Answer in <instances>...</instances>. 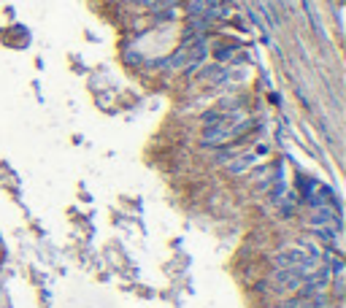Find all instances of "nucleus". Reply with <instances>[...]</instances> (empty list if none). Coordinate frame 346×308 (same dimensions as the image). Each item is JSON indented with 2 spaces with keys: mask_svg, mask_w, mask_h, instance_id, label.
I'll return each mask as SVG.
<instances>
[{
  "mask_svg": "<svg viewBox=\"0 0 346 308\" xmlns=\"http://www.w3.org/2000/svg\"><path fill=\"white\" fill-rule=\"evenodd\" d=\"M233 133H235L233 124H208L200 143H203V146H222V143H227L233 138Z\"/></svg>",
  "mask_w": 346,
  "mask_h": 308,
  "instance_id": "nucleus-1",
  "label": "nucleus"
},
{
  "mask_svg": "<svg viewBox=\"0 0 346 308\" xmlns=\"http://www.w3.org/2000/svg\"><path fill=\"white\" fill-rule=\"evenodd\" d=\"M263 151H265V146H257L254 151H246V154H241V157L230 160V162H227V173H233V176H241V173H246V170L260 160V154H263Z\"/></svg>",
  "mask_w": 346,
  "mask_h": 308,
  "instance_id": "nucleus-2",
  "label": "nucleus"
},
{
  "mask_svg": "<svg viewBox=\"0 0 346 308\" xmlns=\"http://www.w3.org/2000/svg\"><path fill=\"white\" fill-rule=\"evenodd\" d=\"M303 6H306V14H309V19H311V25H314V30H316V33H319V35H322V27H319V16H316V11H314V8H311V3H309V0H303Z\"/></svg>",
  "mask_w": 346,
  "mask_h": 308,
  "instance_id": "nucleus-3",
  "label": "nucleus"
},
{
  "mask_svg": "<svg viewBox=\"0 0 346 308\" xmlns=\"http://www.w3.org/2000/svg\"><path fill=\"white\" fill-rule=\"evenodd\" d=\"M214 54H217V60H219V62H227L230 57L235 54V46H219V49H217Z\"/></svg>",
  "mask_w": 346,
  "mask_h": 308,
  "instance_id": "nucleus-4",
  "label": "nucleus"
},
{
  "mask_svg": "<svg viewBox=\"0 0 346 308\" xmlns=\"http://www.w3.org/2000/svg\"><path fill=\"white\" fill-rule=\"evenodd\" d=\"M233 157H235V154L230 151V149H219V151L214 154V162H219V165H227V162L233 160Z\"/></svg>",
  "mask_w": 346,
  "mask_h": 308,
  "instance_id": "nucleus-5",
  "label": "nucleus"
},
{
  "mask_svg": "<svg viewBox=\"0 0 346 308\" xmlns=\"http://www.w3.org/2000/svg\"><path fill=\"white\" fill-rule=\"evenodd\" d=\"M136 3H138V0H136Z\"/></svg>",
  "mask_w": 346,
  "mask_h": 308,
  "instance_id": "nucleus-6",
  "label": "nucleus"
}]
</instances>
